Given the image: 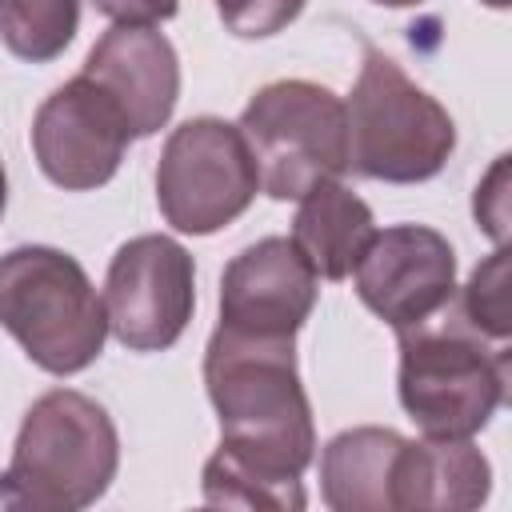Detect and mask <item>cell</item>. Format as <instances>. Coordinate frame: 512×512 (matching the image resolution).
I'll list each match as a JSON object with an SVG mask.
<instances>
[{
  "label": "cell",
  "instance_id": "obj_7",
  "mask_svg": "<svg viewBox=\"0 0 512 512\" xmlns=\"http://www.w3.org/2000/svg\"><path fill=\"white\" fill-rule=\"evenodd\" d=\"M260 188L256 160L236 124L216 116L184 120L156 164V200L176 232L208 236L232 224Z\"/></svg>",
  "mask_w": 512,
  "mask_h": 512
},
{
  "label": "cell",
  "instance_id": "obj_10",
  "mask_svg": "<svg viewBox=\"0 0 512 512\" xmlns=\"http://www.w3.org/2000/svg\"><path fill=\"white\" fill-rule=\"evenodd\" d=\"M356 272V296L396 332L436 316L456 292L452 244L424 224H396L372 236Z\"/></svg>",
  "mask_w": 512,
  "mask_h": 512
},
{
  "label": "cell",
  "instance_id": "obj_18",
  "mask_svg": "<svg viewBox=\"0 0 512 512\" xmlns=\"http://www.w3.org/2000/svg\"><path fill=\"white\" fill-rule=\"evenodd\" d=\"M460 312L488 336V340H508L512 328V308H508V256L504 248L492 252L468 280Z\"/></svg>",
  "mask_w": 512,
  "mask_h": 512
},
{
  "label": "cell",
  "instance_id": "obj_22",
  "mask_svg": "<svg viewBox=\"0 0 512 512\" xmlns=\"http://www.w3.org/2000/svg\"><path fill=\"white\" fill-rule=\"evenodd\" d=\"M4 196H8V180H4V164H0V212H4Z\"/></svg>",
  "mask_w": 512,
  "mask_h": 512
},
{
  "label": "cell",
  "instance_id": "obj_20",
  "mask_svg": "<svg viewBox=\"0 0 512 512\" xmlns=\"http://www.w3.org/2000/svg\"><path fill=\"white\" fill-rule=\"evenodd\" d=\"M100 16L116 20V24H156L176 16L180 0H92Z\"/></svg>",
  "mask_w": 512,
  "mask_h": 512
},
{
  "label": "cell",
  "instance_id": "obj_6",
  "mask_svg": "<svg viewBox=\"0 0 512 512\" xmlns=\"http://www.w3.org/2000/svg\"><path fill=\"white\" fill-rule=\"evenodd\" d=\"M272 200H300L312 184L348 168V120L340 96L312 80L264 84L236 124Z\"/></svg>",
  "mask_w": 512,
  "mask_h": 512
},
{
  "label": "cell",
  "instance_id": "obj_15",
  "mask_svg": "<svg viewBox=\"0 0 512 512\" xmlns=\"http://www.w3.org/2000/svg\"><path fill=\"white\" fill-rule=\"evenodd\" d=\"M404 436L392 428H348L320 456L324 504L336 512H392V472Z\"/></svg>",
  "mask_w": 512,
  "mask_h": 512
},
{
  "label": "cell",
  "instance_id": "obj_2",
  "mask_svg": "<svg viewBox=\"0 0 512 512\" xmlns=\"http://www.w3.org/2000/svg\"><path fill=\"white\" fill-rule=\"evenodd\" d=\"M400 404L424 436H476L508 396V340H492L444 304L400 328Z\"/></svg>",
  "mask_w": 512,
  "mask_h": 512
},
{
  "label": "cell",
  "instance_id": "obj_3",
  "mask_svg": "<svg viewBox=\"0 0 512 512\" xmlns=\"http://www.w3.org/2000/svg\"><path fill=\"white\" fill-rule=\"evenodd\" d=\"M120 464L112 416L84 392H44L20 432L0 476V508L76 512L96 504Z\"/></svg>",
  "mask_w": 512,
  "mask_h": 512
},
{
  "label": "cell",
  "instance_id": "obj_11",
  "mask_svg": "<svg viewBox=\"0 0 512 512\" xmlns=\"http://www.w3.org/2000/svg\"><path fill=\"white\" fill-rule=\"evenodd\" d=\"M316 304V272L284 236L248 244L220 280V324L248 336H296Z\"/></svg>",
  "mask_w": 512,
  "mask_h": 512
},
{
  "label": "cell",
  "instance_id": "obj_9",
  "mask_svg": "<svg viewBox=\"0 0 512 512\" xmlns=\"http://www.w3.org/2000/svg\"><path fill=\"white\" fill-rule=\"evenodd\" d=\"M132 128L116 100L88 76L60 84L32 120V148L44 176L68 192L100 188L116 176Z\"/></svg>",
  "mask_w": 512,
  "mask_h": 512
},
{
  "label": "cell",
  "instance_id": "obj_16",
  "mask_svg": "<svg viewBox=\"0 0 512 512\" xmlns=\"http://www.w3.org/2000/svg\"><path fill=\"white\" fill-rule=\"evenodd\" d=\"M204 500L212 508H272V512H296L304 508L300 476H276L264 472L224 444L204 464Z\"/></svg>",
  "mask_w": 512,
  "mask_h": 512
},
{
  "label": "cell",
  "instance_id": "obj_23",
  "mask_svg": "<svg viewBox=\"0 0 512 512\" xmlns=\"http://www.w3.org/2000/svg\"><path fill=\"white\" fill-rule=\"evenodd\" d=\"M484 4H492V8H504V4H508V0H484Z\"/></svg>",
  "mask_w": 512,
  "mask_h": 512
},
{
  "label": "cell",
  "instance_id": "obj_8",
  "mask_svg": "<svg viewBox=\"0 0 512 512\" xmlns=\"http://www.w3.org/2000/svg\"><path fill=\"white\" fill-rule=\"evenodd\" d=\"M196 268L172 236H136L108 264L104 316L132 352H164L180 340L196 304Z\"/></svg>",
  "mask_w": 512,
  "mask_h": 512
},
{
  "label": "cell",
  "instance_id": "obj_17",
  "mask_svg": "<svg viewBox=\"0 0 512 512\" xmlns=\"http://www.w3.org/2000/svg\"><path fill=\"white\" fill-rule=\"evenodd\" d=\"M80 24V0H0V40L12 56L56 60Z\"/></svg>",
  "mask_w": 512,
  "mask_h": 512
},
{
  "label": "cell",
  "instance_id": "obj_4",
  "mask_svg": "<svg viewBox=\"0 0 512 512\" xmlns=\"http://www.w3.org/2000/svg\"><path fill=\"white\" fill-rule=\"evenodd\" d=\"M0 324L52 376L88 368L108 336L104 300L80 260L44 244L12 248L0 260Z\"/></svg>",
  "mask_w": 512,
  "mask_h": 512
},
{
  "label": "cell",
  "instance_id": "obj_1",
  "mask_svg": "<svg viewBox=\"0 0 512 512\" xmlns=\"http://www.w3.org/2000/svg\"><path fill=\"white\" fill-rule=\"evenodd\" d=\"M204 384L228 452L276 476H300L312 464L316 428L292 336H248L220 324L204 352Z\"/></svg>",
  "mask_w": 512,
  "mask_h": 512
},
{
  "label": "cell",
  "instance_id": "obj_21",
  "mask_svg": "<svg viewBox=\"0 0 512 512\" xmlns=\"http://www.w3.org/2000/svg\"><path fill=\"white\" fill-rule=\"evenodd\" d=\"M376 4H388V8H408V4H420V0H376Z\"/></svg>",
  "mask_w": 512,
  "mask_h": 512
},
{
  "label": "cell",
  "instance_id": "obj_13",
  "mask_svg": "<svg viewBox=\"0 0 512 512\" xmlns=\"http://www.w3.org/2000/svg\"><path fill=\"white\" fill-rule=\"evenodd\" d=\"M492 468L468 436L404 440L392 472V512H468L488 500Z\"/></svg>",
  "mask_w": 512,
  "mask_h": 512
},
{
  "label": "cell",
  "instance_id": "obj_19",
  "mask_svg": "<svg viewBox=\"0 0 512 512\" xmlns=\"http://www.w3.org/2000/svg\"><path fill=\"white\" fill-rule=\"evenodd\" d=\"M300 8H304V0H216L224 28L244 40L276 36L280 28H288L300 16Z\"/></svg>",
  "mask_w": 512,
  "mask_h": 512
},
{
  "label": "cell",
  "instance_id": "obj_14",
  "mask_svg": "<svg viewBox=\"0 0 512 512\" xmlns=\"http://www.w3.org/2000/svg\"><path fill=\"white\" fill-rule=\"evenodd\" d=\"M376 236L372 208L344 188L336 176L312 184L300 196V212L292 220V244L324 280H344L360 264L364 248Z\"/></svg>",
  "mask_w": 512,
  "mask_h": 512
},
{
  "label": "cell",
  "instance_id": "obj_12",
  "mask_svg": "<svg viewBox=\"0 0 512 512\" xmlns=\"http://www.w3.org/2000/svg\"><path fill=\"white\" fill-rule=\"evenodd\" d=\"M124 112L132 136H152L168 124L180 96L176 48L152 24L108 28L84 60V72Z\"/></svg>",
  "mask_w": 512,
  "mask_h": 512
},
{
  "label": "cell",
  "instance_id": "obj_5",
  "mask_svg": "<svg viewBox=\"0 0 512 512\" xmlns=\"http://www.w3.org/2000/svg\"><path fill=\"white\" fill-rule=\"evenodd\" d=\"M348 120V168L368 180L416 184L444 168L456 148L452 116L416 88L404 68L368 48L356 76L352 100L344 104Z\"/></svg>",
  "mask_w": 512,
  "mask_h": 512
}]
</instances>
